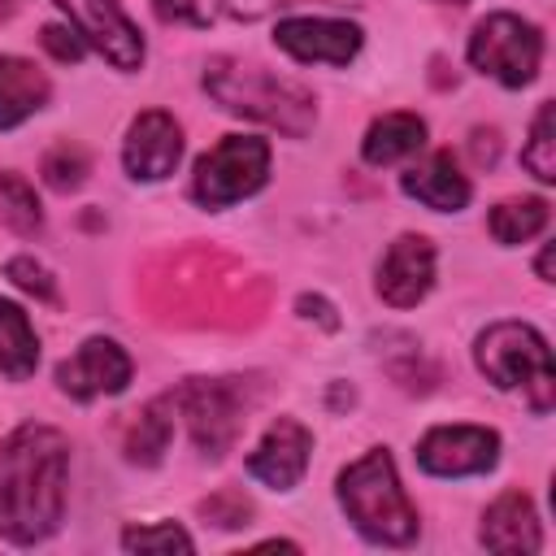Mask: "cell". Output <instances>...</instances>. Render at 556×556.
I'll use <instances>...</instances> for the list:
<instances>
[{"label":"cell","instance_id":"6da1fadb","mask_svg":"<svg viewBox=\"0 0 556 556\" xmlns=\"http://www.w3.org/2000/svg\"><path fill=\"white\" fill-rule=\"evenodd\" d=\"M70 491V439L56 426L26 421L0 443V534L35 547L56 534Z\"/></svg>","mask_w":556,"mask_h":556},{"label":"cell","instance_id":"7a4b0ae2","mask_svg":"<svg viewBox=\"0 0 556 556\" xmlns=\"http://www.w3.org/2000/svg\"><path fill=\"white\" fill-rule=\"evenodd\" d=\"M204 91L226 113H243V117L265 122L282 135H291V139L308 135L313 122H317V100L300 83L278 78L261 65L235 61V56H213L204 65Z\"/></svg>","mask_w":556,"mask_h":556},{"label":"cell","instance_id":"3957f363","mask_svg":"<svg viewBox=\"0 0 556 556\" xmlns=\"http://www.w3.org/2000/svg\"><path fill=\"white\" fill-rule=\"evenodd\" d=\"M339 508L348 513L356 534L382 547H408L421 530L417 508L408 504L387 447H369L361 460H352L339 473Z\"/></svg>","mask_w":556,"mask_h":556},{"label":"cell","instance_id":"277c9868","mask_svg":"<svg viewBox=\"0 0 556 556\" xmlns=\"http://www.w3.org/2000/svg\"><path fill=\"white\" fill-rule=\"evenodd\" d=\"M473 361L500 391H521L530 413L539 417L552 413L556 404L552 348L530 321H491L473 339Z\"/></svg>","mask_w":556,"mask_h":556},{"label":"cell","instance_id":"5b68a950","mask_svg":"<svg viewBox=\"0 0 556 556\" xmlns=\"http://www.w3.org/2000/svg\"><path fill=\"white\" fill-rule=\"evenodd\" d=\"M265 178H269V143L256 135H226L195 161L191 200L200 208H226L256 195Z\"/></svg>","mask_w":556,"mask_h":556},{"label":"cell","instance_id":"8992f818","mask_svg":"<svg viewBox=\"0 0 556 556\" xmlns=\"http://www.w3.org/2000/svg\"><path fill=\"white\" fill-rule=\"evenodd\" d=\"M543 61V30L517 13H486L469 35V65L500 87L534 83Z\"/></svg>","mask_w":556,"mask_h":556},{"label":"cell","instance_id":"52a82bcc","mask_svg":"<svg viewBox=\"0 0 556 556\" xmlns=\"http://www.w3.org/2000/svg\"><path fill=\"white\" fill-rule=\"evenodd\" d=\"M178 413L187 417L195 452L222 460L243 430V387L239 378H187L178 387Z\"/></svg>","mask_w":556,"mask_h":556},{"label":"cell","instance_id":"ba28073f","mask_svg":"<svg viewBox=\"0 0 556 556\" xmlns=\"http://www.w3.org/2000/svg\"><path fill=\"white\" fill-rule=\"evenodd\" d=\"M52 4L65 13L74 35L87 48H96L113 70L130 74V70L143 65V35L117 0H52Z\"/></svg>","mask_w":556,"mask_h":556},{"label":"cell","instance_id":"9c48e42d","mask_svg":"<svg viewBox=\"0 0 556 556\" xmlns=\"http://www.w3.org/2000/svg\"><path fill=\"white\" fill-rule=\"evenodd\" d=\"M500 460V434L486 426H434L417 443V465L430 478L486 473Z\"/></svg>","mask_w":556,"mask_h":556},{"label":"cell","instance_id":"30bf717a","mask_svg":"<svg viewBox=\"0 0 556 556\" xmlns=\"http://www.w3.org/2000/svg\"><path fill=\"white\" fill-rule=\"evenodd\" d=\"M130 374H135V365H130L126 348L96 334V339H83L78 352L56 365V387L70 400L87 404V400H100V395H122L130 387Z\"/></svg>","mask_w":556,"mask_h":556},{"label":"cell","instance_id":"8fae6325","mask_svg":"<svg viewBox=\"0 0 556 556\" xmlns=\"http://www.w3.org/2000/svg\"><path fill=\"white\" fill-rule=\"evenodd\" d=\"M274 43L304 65H348L361 52L365 35L343 17H282L274 26Z\"/></svg>","mask_w":556,"mask_h":556},{"label":"cell","instance_id":"7c38bea8","mask_svg":"<svg viewBox=\"0 0 556 556\" xmlns=\"http://www.w3.org/2000/svg\"><path fill=\"white\" fill-rule=\"evenodd\" d=\"M182 161V126L165 109H148L130 122L122 143V165L135 182H161Z\"/></svg>","mask_w":556,"mask_h":556},{"label":"cell","instance_id":"4fadbf2b","mask_svg":"<svg viewBox=\"0 0 556 556\" xmlns=\"http://www.w3.org/2000/svg\"><path fill=\"white\" fill-rule=\"evenodd\" d=\"M434 287V243L426 235H395L391 248L378 261L374 291L391 308H413Z\"/></svg>","mask_w":556,"mask_h":556},{"label":"cell","instance_id":"5bb4252c","mask_svg":"<svg viewBox=\"0 0 556 556\" xmlns=\"http://www.w3.org/2000/svg\"><path fill=\"white\" fill-rule=\"evenodd\" d=\"M308 456H313V434L295 417H278L269 421L261 443L248 452V473L269 491H291L304 478Z\"/></svg>","mask_w":556,"mask_h":556},{"label":"cell","instance_id":"9a60e30c","mask_svg":"<svg viewBox=\"0 0 556 556\" xmlns=\"http://www.w3.org/2000/svg\"><path fill=\"white\" fill-rule=\"evenodd\" d=\"M400 187H404L408 200H417V204H426V208H434V213H456V208H465L469 195H473L469 178L460 174V165H456V156H452L447 148H439V152L421 156L417 165H408V169L400 174Z\"/></svg>","mask_w":556,"mask_h":556},{"label":"cell","instance_id":"2e32d148","mask_svg":"<svg viewBox=\"0 0 556 556\" xmlns=\"http://www.w3.org/2000/svg\"><path fill=\"white\" fill-rule=\"evenodd\" d=\"M478 543L486 552H539L543 547V534H539V513H534L530 495L526 491L495 495L491 508L482 513Z\"/></svg>","mask_w":556,"mask_h":556},{"label":"cell","instance_id":"e0dca14e","mask_svg":"<svg viewBox=\"0 0 556 556\" xmlns=\"http://www.w3.org/2000/svg\"><path fill=\"white\" fill-rule=\"evenodd\" d=\"M48 96L52 83L35 61L0 52V130H13L26 117H35L48 104Z\"/></svg>","mask_w":556,"mask_h":556},{"label":"cell","instance_id":"ac0fdd59","mask_svg":"<svg viewBox=\"0 0 556 556\" xmlns=\"http://www.w3.org/2000/svg\"><path fill=\"white\" fill-rule=\"evenodd\" d=\"M426 148V122L417 113H382L369 122L361 139L365 165H395L404 156H417Z\"/></svg>","mask_w":556,"mask_h":556},{"label":"cell","instance_id":"d6986e66","mask_svg":"<svg viewBox=\"0 0 556 556\" xmlns=\"http://www.w3.org/2000/svg\"><path fill=\"white\" fill-rule=\"evenodd\" d=\"M174 417H178V391L148 400L139 421L126 430V460L130 465H156L174 439Z\"/></svg>","mask_w":556,"mask_h":556},{"label":"cell","instance_id":"ffe728a7","mask_svg":"<svg viewBox=\"0 0 556 556\" xmlns=\"http://www.w3.org/2000/svg\"><path fill=\"white\" fill-rule=\"evenodd\" d=\"M39 369V334L22 304L0 300V374L26 382Z\"/></svg>","mask_w":556,"mask_h":556},{"label":"cell","instance_id":"44dd1931","mask_svg":"<svg viewBox=\"0 0 556 556\" xmlns=\"http://www.w3.org/2000/svg\"><path fill=\"white\" fill-rule=\"evenodd\" d=\"M552 208L543 195H513V200H500L491 213H486V230L495 243L504 248H517L526 239H534L543 226H547Z\"/></svg>","mask_w":556,"mask_h":556},{"label":"cell","instance_id":"7402d4cb","mask_svg":"<svg viewBox=\"0 0 556 556\" xmlns=\"http://www.w3.org/2000/svg\"><path fill=\"white\" fill-rule=\"evenodd\" d=\"M0 217H4V226L17 230L22 239L43 235V208H39V195H35V187H30L22 174H13V169L0 174Z\"/></svg>","mask_w":556,"mask_h":556},{"label":"cell","instance_id":"603a6c76","mask_svg":"<svg viewBox=\"0 0 556 556\" xmlns=\"http://www.w3.org/2000/svg\"><path fill=\"white\" fill-rule=\"evenodd\" d=\"M521 165L539 182H556V104L552 100H543L534 122H530V139L521 148Z\"/></svg>","mask_w":556,"mask_h":556},{"label":"cell","instance_id":"cb8c5ba5","mask_svg":"<svg viewBox=\"0 0 556 556\" xmlns=\"http://www.w3.org/2000/svg\"><path fill=\"white\" fill-rule=\"evenodd\" d=\"M39 174H43V182H48L52 191L70 195V191H78V187L87 182V174H91V156H87V148H78V143L65 139V143H56V148L43 152Z\"/></svg>","mask_w":556,"mask_h":556},{"label":"cell","instance_id":"d4e9b609","mask_svg":"<svg viewBox=\"0 0 556 556\" xmlns=\"http://www.w3.org/2000/svg\"><path fill=\"white\" fill-rule=\"evenodd\" d=\"M122 547L126 552H191V534L174 521H161V526H130L122 530Z\"/></svg>","mask_w":556,"mask_h":556},{"label":"cell","instance_id":"484cf974","mask_svg":"<svg viewBox=\"0 0 556 556\" xmlns=\"http://www.w3.org/2000/svg\"><path fill=\"white\" fill-rule=\"evenodd\" d=\"M4 278L13 282V287H22L26 295H35L39 304H56L61 295H56V278L35 261V256H13L9 265H4Z\"/></svg>","mask_w":556,"mask_h":556},{"label":"cell","instance_id":"4316f807","mask_svg":"<svg viewBox=\"0 0 556 556\" xmlns=\"http://www.w3.org/2000/svg\"><path fill=\"white\" fill-rule=\"evenodd\" d=\"M200 513H204L213 526H222V530H239V526H248L252 504H248L243 491H217V495L200 500Z\"/></svg>","mask_w":556,"mask_h":556},{"label":"cell","instance_id":"83f0119b","mask_svg":"<svg viewBox=\"0 0 556 556\" xmlns=\"http://www.w3.org/2000/svg\"><path fill=\"white\" fill-rule=\"evenodd\" d=\"M161 22H187V26H204L213 17V0H152Z\"/></svg>","mask_w":556,"mask_h":556},{"label":"cell","instance_id":"f1b7e54d","mask_svg":"<svg viewBox=\"0 0 556 556\" xmlns=\"http://www.w3.org/2000/svg\"><path fill=\"white\" fill-rule=\"evenodd\" d=\"M39 43H43L56 61H65V65L83 61V52H87V43L74 35V26H43V30H39Z\"/></svg>","mask_w":556,"mask_h":556},{"label":"cell","instance_id":"f546056e","mask_svg":"<svg viewBox=\"0 0 556 556\" xmlns=\"http://www.w3.org/2000/svg\"><path fill=\"white\" fill-rule=\"evenodd\" d=\"M230 17H243V22H252V17H265L274 4H282V0H217Z\"/></svg>","mask_w":556,"mask_h":556},{"label":"cell","instance_id":"4dcf8cb0","mask_svg":"<svg viewBox=\"0 0 556 556\" xmlns=\"http://www.w3.org/2000/svg\"><path fill=\"white\" fill-rule=\"evenodd\" d=\"M534 274H539L543 282H552V243H543V252H539V261H534Z\"/></svg>","mask_w":556,"mask_h":556},{"label":"cell","instance_id":"1f68e13d","mask_svg":"<svg viewBox=\"0 0 556 556\" xmlns=\"http://www.w3.org/2000/svg\"><path fill=\"white\" fill-rule=\"evenodd\" d=\"M452 4H465V0H452Z\"/></svg>","mask_w":556,"mask_h":556}]
</instances>
